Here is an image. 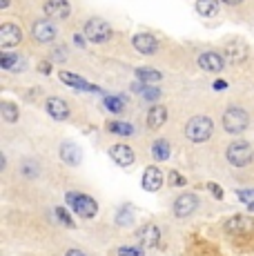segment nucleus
<instances>
[{
  "label": "nucleus",
  "mask_w": 254,
  "mask_h": 256,
  "mask_svg": "<svg viewBox=\"0 0 254 256\" xmlns=\"http://www.w3.org/2000/svg\"><path fill=\"white\" fill-rule=\"evenodd\" d=\"M212 132H214V122L208 116H194L185 125V136L192 142H205L212 136Z\"/></svg>",
  "instance_id": "f257e3e1"
},
{
  "label": "nucleus",
  "mask_w": 254,
  "mask_h": 256,
  "mask_svg": "<svg viewBox=\"0 0 254 256\" xmlns=\"http://www.w3.org/2000/svg\"><path fill=\"white\" fill-rule=\"evenodd\" d=\"M82 34H85V38L90 42H96V45H102V42H107L112 38V27L107 20H102V18H90V20H85L82 24Z\"/></svg>",
  "instance_id": "f03ea898"
},
{
  "label": "nucleus",
  "mask_w": 254,
  "mask_h": 256,
  "mask_svg": "<svg viewBox=\"0 0 254 256\" xmlns=\"http://www.w3.org/2000/svg\"><path fill=\"white\" fill-rule=\"evenodd\" d=\"M67 203H70L72 210H74L78 216H82V218H94L96 212H98L96 200L80 194V192H67Z\"/></svg>",
  "instance_id": "7ed1b4c3"
},
{
  "label": "nucleus",
  "mask_w": 254,
  "mask_h": 256,
  "mask_svg": "<svg viewBox=\"0 0 254 256\" xmlns=\"http://www.w3.org/2000/svg\"><path fill=\"white\" fill-rule=\"evenodd\" d=\"M226 156H228V160H230V163H232L234 167H246V165L252 163L254 150H252L250 142H246V140H234L232 145L228 147Z\"/></svg>",
  "instance_id": "20e7f679"
},
{
  "label": "nucleus",
  "mask_w": 254,
  "mask_h": 256,
  "mask_svg": "<svg viewBox=\"0 0 254 256\" xmlns=\"http://www.w3.org/2000/svg\"><path fill=\"white\" fill-rule=\"evenodd\" d=\"M248 125H250V116L241 107H230L223 114V127L230 134H241V132L248 130Z\"/></svg>",
  "instance_id": "39448f33"
},
{
  "label": "nucleus",
  "mask_w": 254,
  "mask_h": 256,
  "mask_svg": "<svg viewBox=\"0 0 254 256\" xmlns=\"http://www.w3.org/2000/svg\"><path fill=\"white\" fill-rule=\"evenodd\" d=\"M22 42V29L16 22H2L0 24V47L12 49Z\"/></svg>",
  "instance_id": "423d86ee"
},
{
  "label": "nucleus",
  "mask_w": 254,
  "mask_h": 256,
  "mask_svg": "<svg viewBox=\"0 0 254 256\" xmlns=\"http://www.w3.org/2000/svg\"><path fill=\"white\" fill-rule=\"evenodd\" d=\"M32 36L36 42H45L47 45V42L56 40L58 29H56V24L50 22V20H36L32 24Z\"/></svg>",
  "instance_id": "0eeeda50"
},
{
  "label": "nucleus",
  "mask_w": 254,
  "mask_h": 256,
  "mask_svg": "<svg viewBox=\"0 0 254 256\" xmlns=\"http://www.w3.org/2000/svg\"><path fill=\"white\" fill-rule=\"evenodd\" d=\"M42 12L47 14V18H54V20H67L72 14V4L70 0H45Z\"/></svg>",
  "instance_id": "6e6552de"
},
{
  "label": "nucleus",
  "mask_w": 254,
  "mask_h": 256,
  "mask_svg": "<svg viewBox=\"0 0 254 256\" xmlns=\"http://www.w3.org/2000/svg\"><path fill=\"white\" fill-rule=\"evenodd\" d=\"M198 67L203 72H212V74H218L226 70V58L216 52H203L198 56Z\"/></svg>",
  "instance_id": "1a4fd4ad"
},
{
  "label": "nucleus",
  "mask_w": 254,
  "mask_h": 256,
  "mask_svg": "<svg viewBox=\"0 0 254 256\" xmlns=\"http://www.w3.org/2000/svg\"><path fill=\"white\" fill-rule=\"evenodd\" d=\"M110 156H112V160H114L116 165H120V167H130V165H134V160H136L134 150H132L130 145H125V142L112 145L110 147Z\"/></svg>",
  "instance_id": "9d476101"
},
{
  "label": "nucleus",
  "mask_w": 254,
  "mask_h": 256,
  "mask_svg": "<svg viewBox=\"0 0 254 256\" xmlns=\"http://www.w3.org/2000/svg\"><path fill=\"white\" fill-rule=\"evenodd\" d=\"M132 45H134V49L138 54H143V56H152V54H156V49H158V40H156L152 34L140 32L132 38Z\"/></svg>",
  "instance_id": "9b49d317"
},
{
  "label": "nucleus",
  "mask_w": 254,
  "mask_h": 256,
  "mask_svg": "<svg viewBox=\"0 0 254 256\" xmlns=\"http://www.w3.org/2000/svg\"><path fill=\"white\" fill-rule=\"evenodd\" d=\"M198 208V198L194 194H180L176 200H174V216L178 218H185V216L194 214Z\"/></svg>",
  "instance_id": "f8f14e48"
},
{
  "label": "nucleus",
  "mask_w": 254,
  "mask_h": 256,
  "mask_svg": "<svg viewBox=\"0 0 254 256\" xmlns=\"http://www.w3.org/2000/svg\"><path fill=\"white\" fill-rule=\"evenodd\" d=\"M47 114H50L54 120H67L70 118V105H67L62 98H50L47 100Z\"/></svg>",
  "instance_id": "ddd939ff"
},
{
  "label": "nucleus",
  "mask_w": 254,
  "mask_h": 256,
  "mask_svg": "<svg viewBox=\"0 0 254 256\" xmlns=\"http://www.w3.org/2000/svg\"><path fill=\"white\" fill-rule=\"evenodd\" d=\"M160 185H163V174H160V170L154 165L148 167L143 174V190L156 192V190H160Z\"/></svg>",
  "instance_id": "4468645a"
},
{
  "label": "nucleus",
  "mask_w": 254,
  "mask_h": 256,
  "mask_svg": "<svg viewBox=\"0 0 254 256\" xmlns=\"http://www.w3.org/2000/svg\"><path fill=\"white\" fill-rule=\"evenodd\" d=\"M60 158H62V163H67V165H78L80 158H82V152L76 142H62L60 145Z\"/></svg>",
  "instance_id": "2eb2a0df"
},
{
  "label": "nucleus",
  "mask_w": 254,
  "mask_h": 256,
  "mask_svg": "<svg viewBox=\"0 0 254 256\" xmlns=\"http://www.w3.org/2000/svg\"><path fill=\"white\" fill-rule=\"evenodd\" d=\"M228 232H234V234H248L254 230V220L248 218V216H234L226 223Z\"/></svg>",
  "instance_id": "dca6fc26"
},
{
  "label": "nucleus",
  "mask_w": 254,
  "mask_h": 256,
  "mask_svg": "<svg viewBox=\"0 0 254 256\" xmlns=\"http://www.w3.org/2000/svg\"><path fill=\"white\" fill-rule=\"evenodd\" d=\"M168 120V107L165 105H152L148 112V127L150 130H158Z\"/></svg>",
  "instance_id": "f3484780"
},
{
  "label": "nucleus",
  "mask_w": 254,
  "mask_h": 256,
  "mask_svg": "<svg viewBox=\"0 0 254 256\" xmlns=\"http://www.w3.org/2000/svg\"><path fill=\"white\" fill-rule=\"evenodd\" d=\"M138 238L145 248H156L160 240V230L156 228V225H145V228L138 232Z\"/></svg>",
  "instance_id": "a211bd4d"
},
{
  "label": "nucleus",
  "mask_w": 254,
  "mask_h": 256,
  "mask_svg": "<svg viewBox=\"0 0 254 256\" xmlns=\"http://www.w3.org/2000/svg\"><path fill=\"white\" fill-rule=\"evenodd\" d=\"M58 76H60L62 82H67V85L76 87V90H82V92H90V90H92V92H96L94 85H90L87 80H82V78H78V76H74V74H70V72H60Z\"/></svg>",
  "instance_id": "6ab92c4d"
},
{
  "label": "nucleus",
  "mask_w": 254,
  "mask_h": 256,
  "mask_svg": "<svg viewBox=\"0 0 254 256\" xmlns=\"http://www.w3.org/2000/svg\"><path fill=\"white\" fill-rule=\"evenodd\" d=\"M226 56H228V60H232L234 65H236V62H243L248 58V49L243 42H232V45L226 49Z\"/></svg>",
  "instance_id": "aec40b11"
},
{
  "label": "nucleus",
  "mask_w": 254,
  "mask_h": 256,
  "mask_svg": "<svg viewBox=\"0 0 254 256\" xmlns=\"http://www.w3.org/2000/svg\"><path fill=\"white\" fill-rule=\"evenodd\" d=\"M218 0H196V12L205 18H212L218 14Z\"/></svg>",
  "instance_id": "412c9836"
},
{
  "label": "nucleus",
  "mask_w": 254,
  "mask_h": 256,
  "mask_svg": "<svg viewBox=\"0 0 254 256\" xmlns=\"http://www.w3.org/2000/svg\"><path fill=\"white\" fill-rule=\"evenodd\" d=\"M136 78L143 80V85H154V82H158L163 76H160V72L150 70V67H138V70H136Z\"/></svg>",
  "instance_id": "4be33fe9"
},
{
  "label": "nucleus",
  "mask_w": 254,
  "mask_h": 256,
  "mask_svg": "<svg viewBox=\"0 0 254 256\" xmlns=\"http://www.w3.org/2000/svg\"><path fill=\"white\" fill-rule=\"evenodd\" d=\"M0 114H2L4 122H16L18 120V105H14L12 100L0 102Z\"/></svg>",
  "instance_id": "5701e85b"
},
{
  "label": "nucleus",
  "mask_w": 254,
  "mask_h": 256,
  "mask_svg": "<svg viewBox=\"0 0 254 256\" xmlns=\"http://www.w3.org/2000/svg\"><path fill=\"white\" fill-rule=\"evenodd\" d=\"M0 67L7 72H16V70H22V60L18 56H12V54L4 52L2 58H0Z\"/></svg>",
  "instance_id": "b1692460"
},
{
  "label": "nucleus",
  "mask_w": 254,
  "mask_h": 256,
  "mask_svg": "<svg viewBox=\"0 0 254 256\" xmlns=\"http://www.w3.org/2000/svg\"><path fill=\"white\" fill-rule=\"evenodd\" d=\"M152 156L156 160H165V158H170V145H168V140H156L154 145H152Z\"/></svg>",
  "instance_id": "393cba45"
},
{
  "label": "nucleus",
  "mask_w": 254,
  "mask_h": 256,
  "mask_svg": "<svg viewBox=\"0 0 254 256\" xmlns=\"http://www.w3.org/2000/svg\"><path fill=\"white\" fill-rule=\"evenodd\" d=\"M20 172L27 176V178H36L38 172H40V165H38L34 158H25L22 160V165H20Z\"/></svg>",
  "instance_id": "a878e982"
},
{
  "label": "nucleus",
  "mask_w": 254,
  "mask_h": 256,
  "mask_svg": "<svg viewBox=\"0 0 254 256\" xmlns=\"http://www.w3.org/2000/svg\"><path fill=\"white\" fill-rule=\"evenodd\" d=\"M107 132H112V134H120V136H130L134 130H132V125H127V122L112 120V122H107Z\"/></svg>",
  "instance_id": "bb28decb"
},
{
  "label": "nucleus",
  "mask_w": 254,
  "mask_h": 256,
  "mask_svg": "<svg viewBox=\"0 0 254 256\" xmlns=\"http://www.w3.org/2000/svg\"><path fill=\"white\" fill-rule=\"evenodd\" d=\"M105 107L110 112H114V114H120V112L125 110V102H123V98H118V96H107L105 98Z\"/></svg>",
  "instance_id": "cd10ccee"
},
{
  "label": "nucleus",
  "mask_w": 254,
  "mask_h": 256,
  "mask_svg": "<svg viewBox=\"0 0 254 256\" xmlns=\"http://www.w3.org/2000/svg\"><path fill=\"white\" fill-rule=\"evenodd\" d=\"M56 218L60 220L65 228H74V220H72V216L67 214V210L65 208H56Z\"/></svg>",
  "instance_id": "c85d7f7f"
},
{
  "label": "nucleus",
  "mask_w": 254,
  "mask_h": 256,
  "mask_svg": "<svg viewBox=\"0 0 254 256\" xmlns=\"http://www.w3.org/2000/svg\"><path fill=\"white\" fill-rule=\"evenodd\" d=\"M132 220H134V216H132L130 210H120L118 216H116V223H118V225H130Z\"/></svg>",
  "instance_id": "c756f323"
},
{
  "label": "nucleus",
  "mask_w": 254,
  "mask_h": 256,
  "mask_svg": "<svg viewBox=\"0 0 254 256\" xmlns=\"http://www.w3.org/2000/svg\"><path fill=\"white\" fill-rule=\"evenodd\" d=\"M118 256H143V250H132V248H120Z\"/></svg>",
  "instance_id": "7c9ffc66"
},
{
  "label": "nucleus",
  "mask_w": 254,
  "mask_h": 256,
  "mask_svg": "<svg viewBox=\"0 0 254 256\" xmlns=\"http://www.w3.org/2000/svg\"><path fill=\"white\" fill-rule=\"evenodd\" d=\"M170 183H172L174 187H176V185H185V178L178 174V172H172V174H170Z\"/></svg>",
  "instance_id": "2f4dec72"
},
{
  "label": "nucleus",
  "mask_w": 254,
  "mask_h": 256,
  "mask_svg": "<svg viewBox=\"0 0 254 256\" xmlns=\"http://www.w3.org/2000/svg\"><path fill=\"white\" fill-rule=\"evenodd\" d=\"M238 196H241L246 203H254V190L252 192L250 190H241V192H238Z\"/></svg>",
  "instance_id": "473e14b6"
},
{
  "label": "nucleus",
  "mask_w": 254,
  "mask_h": 256,
  "mask_svg": "<svg viewBox=\"0 0 254 256\" xmlns=\"http://www.w3.org/2000/svg\"><path fill=\"white\" fill-rule=\"evenodd\" d=\"M208 190H210V192H212V194H214V196H216V198H223V190H221V187H218V185L210 183V185H208Z\"/></svg>",
  "instance_id": "72a5a7b5"
},
{
  "label": "nucleus",
  "mask_w": 254,
  "mask_h": 256,
  "mask_svg": "<svg viewBox=\"0 0 254 256\" xmlns=\"http://www.w3.org/2000/svg\"><path fill=\"white\" fill-rule=\"evenodd\" d=\"M143 96L148 98V100H154V98H158V90H145Z\"/></svg>",
  "instance_id": "f704fd0d"
},
{
  "label": "nucleus",
  "mask_w": 254,
  "mask_h": 256,
  "mask_svg": "<svg viewBox=\"0 0 254 256\" xmlns=\"http://www.w3.org/2000/svg\"><path fill=\"white\" fill-rule=\"evenodd\" d=\"M50 67H52V65H50V62H40V65H38V70H40L42 74H50V72H52V70H50Z\"/></svg>",
  "instance_id": "c9c22d12"
},
{
  "label": "nucleus",
  "mask_w": 254,
  "mask_h": 256,
  "mask_svg": "<svg viewBox=\"0 0 254 256\" xmlns=\"http://www.w3.org/2000/svg\"><path fill=\"white\" fill-rule=\"evenodd\" d=\"M223 4H230V7H234V4H241L243 0H221Z\"/></svg>",
  "instance_id": "e433bc0d"
},
{
  "label": "nucleus",
  "mask_w": 254,
  "mask_h": 256,
  "mask_svg": "<svg viewBox=\"0 0 254 256\" xmlns=\"http://www.w3.org/2000/svg\"><path fill=\"white\" fill-rule=\"evenodd\" d=\"M65 256H85V254H82L80 250H70V252H67Z\"/></svg>",
  "instance_id": "4c0bfd02"
},
{
  "label": "nucleus",
  "mask_w": 254,
  "mask_h": 256,
  "mask_svg": "<svg viewBox=\"0 0 254 256\" xmlns=\"http://www.w3.org/2000/svg\"><path fill=\"white\" fill-rule=\"evenodd\" d=\"M226 85H228L226 80H216V82H214V87H216V90H226Z\"/></svg>",
  "instance_id": "58836bf2"
},
{
  "label": "nucleus",
  "mask_w": 254,
  "mask_h": 256,
  "mask_svg": "<svg viewBox=\"0 0 254 256\" xmlns=\"http://www.w3.org/2000/svg\"><path fill=\"white\" fill-rule=\"evenodd\" d=\"M9 7V0H0V9H7Z\"/></svg>",
  "instance_id": "ea45409f"
}]
</instances>
